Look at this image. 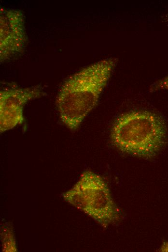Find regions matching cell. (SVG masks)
I'll return each instance as SVG.
<instances>
[{"mask_svg": "<svg viewBox=\"0 0 168 252\" xmlns=\"http://www.w3.org/2000/svg\"><path fill=\"white\" fill-rule=\"evenodd\" d=\"M116 58L102 60L70 76L62 85L56 105L62 122L77 130L97 104L117 63Z\"/></svg>", "mask_w": 168, "mask_h": 252, "instance_id": "obj_1", "label": "cell"}, {"mask_svg": "<svg viewBox=\"0 0 168 252\" xmlns=\"http://www.w3.org/2000/svg\"><path fill=\"white\" fill-rule=\"evenodd\" d=\"M112 144L121 152L150 159L165 146L167 128L159 115L148 111H132L120 115L110 135Z\"/></svg>", "mask_w": 168, "mask_h": 252, "instance_id": "obj_2", "label": "cell"}, {"mask_svg": "<svg viewBox=\"0 0 168 252\" xmlns=\"http://www.w3.org/2000/svg\"><path fill=\"white\" fill-rule=\"evenodd\" d=\"M67 203L106 228L121 219V212L114 202L109 187L98 174L85 171L78 181L62 194Z\"/></svg>", "mask_w": 168, "mask_h": 252, "instance_id": "obj_3", "label": "cell"}, {"mask_svg": "<svg viewBox=\"0 0 168 252\" xmlns=\"http://www.w3.org/2000/svg\"><path fill=\"white\" fill-rule=\"evenodd\" d=\"M27 37L23 13L19 10L0 9V63L23 51Z\"/></svg>", "mask_w": 168, "mask_h": 252, "instance_id": "obj_4", "label": "cell"}, {"mask_svg": "<svg viewBox=\"0 0 168 252\" xmlns=\"http://www.w3.org/2000/svg\"><path fill=\"white\" fill-rule=\"evenodd\" d=\"M39 86L11 88L0 92V131L3 133L22 124L24 120L23 109L30 100L43 96Z\"/></svg>", "mask_w": 168, "mask_h": 252, "instance_id": "obj_5", "label": "cell"}, {"mask_svg": "<svg viewBox=\"0 0 168 252\" xmlns=\"http://www.w3.org/2000/svg\"><path fill=\"white\" fill-rule=\"evenodd\" d=\"M2 251L14 252L17 251L13 229L10 225L3 226L1 231Z\"/></svg>", "mask_w": 168, "mask_h": 252, "instance_id": "obj_6", "label": "cell"}, {"mask_svg": "<svg viewBox=\"0 0 168 252\" xmlns=\"http://www.w3.org/2000/svg\"><path fill=\"white\" fill-rule=\"evenodd\" d=\"M161 90H168V76L153 84L149 91L154 92Z\"/></svg>", "mask_w": 168, "mask_h": 252, "instance_id": "obj_7", "label": "cell"}, {"mask_svg": "<svg viewBox=\"0 0 168 252\" xmlns=\"http://www.w3.org/2000/svg\"><path fill=\"white\" fill-rule=\"evenodd\" d=\"M161 251H168V242L164 244L162 247Z\"/></svg>", "mask_w": 168, "mask_h": 252, "instance_id": "obj_8", "label": "cell"}]
</instances>
